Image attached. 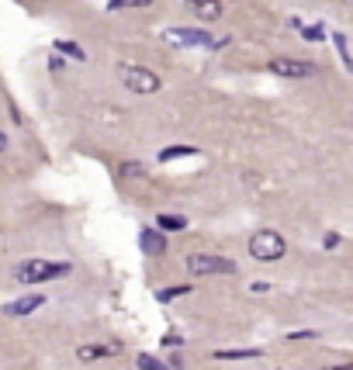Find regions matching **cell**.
Segmentation results:
<instances>
[{"label":"cell","mask_w":353,"mask_h":370,"mask_svg":"<svg viewBox=\"0 0 353 370\" xmlns=\"http://www.w3.org/2000/svg\"><path fill=\"white\" fill-rule=\"evenodd\" d=\"M332 42H336V53H340V59H343V66L353 73V55H350V45H347V35H332Z\"/></svg>","instance_id":"2e32d148"},{"label":"cell","mask_w":353,"mask_h":370,"mask_svg":"<svg viewBox=\"0 0 353 370\" xmlns=\"http://www.w3.org/2000/svg\"><path fill=\"white\" fill-rule=\"evenodd\" d=\"M42 305H45L42 294H25V298H18V301H7V305H4V315L21 318V315H31V312L42 308Z\"/></svg>","instance_id":"9c48e42d"},{"label":"cell","mask_w":353,"mask_h":370,"mask_svg":"<svg viewBox=\"0 0 353 370\" xmlns=\"http://www.w3.org/2000/svg\"><path fill=\"white\" fill-rule=\"evenodd\" d=\"M326 370H353V364H340V367H326Z\"/></svg>","instance_id":"d4e9b609"},{"label":"cell","mask_w":353,"mask_h":370,"mask_svg":"<svg viewBox=\"0 0 353 370\" xmlns=\"http://www.w3.org/2000/svg\"><path fill=\"white\" fill-rule=\"evenodd\" d=\"M239 266L229 256H215V253H190L188 256V273L190 277H218V273H236Z\"/></svg>","instance_id":"5b68a950"},{"label":"cell","mask_w":353,"mask_h":370,"mask_svg":"<svg viewBox=\"0 0 353 370\" xmlns=\"http://www.w3.org/2000/svg\"><path fill=\"white\" fill-rule=\"evenodd\" d=\"M55 53H63V55H70V59H77V62H83L87 59V53H83L77 42H66V38H59L55 42Z\"/></svg>","instance_id":"5bb4252c"},{"label":"cell","mask_w":353,"mask_h":370,"mask_svg":"<svg viewBox=\"0 0 353 370\" xmlns=\"http://www.w3.org/2000/svg\"><path fill=\"white\" fill-rule=\"evenodd\" d=\"M301 28V38H308V42H322L326 38V31H322V25H298Z\"/></svg>","instance_id":"ac0fdd59"},{"label":"cell","mask_w":353,"mask_h":370,"mask_svg":"<svg viewBox=\"0 0 353 370\" xmlns=\"http://www.w3.org/2000/svg\"><path fill=\"white\" fill-rule=\"evenodd\" d=\"M288 339H291V343H301V339H315V332H291Z\"/></svg>","instance_id":"7402d4cb"},{"label":"cell","mask_w":353,"mask_h":370,"mask_svg":"<svg viewBox=\"0 0 353 370\" xmlns=\"http://www.w3.org/2000/svg\"><path fill=\"white\" fill-rule=\"evenodd\" d=\"M163 38L173 42V45H190V49H222V45H229V35L215 38V35H208L201 28H166Z\"/></svg>","instance_id":"277c9868"},{"label":"cell","mask_w":353,"mask_h":370,"mask_svg":"<svg viewBox=\"0 0 353 370\" xmlns=\"http://www.w3.org/2000/svg\"><path fill=\"white\" fill-rule=\"evenodd\" d=\"M153 0H125V7H149Z\"/></svg>","instance_id":"603a6c76"},{"label":"cell","mask_w":353,"mask_h":370,"mask_svg":"<svg viewBox=\"0 0 353 370\" xmlns=\"http://www.w3.org/2000/svg\"><path fill=\"white\" fill-rule=\"evenodd\" d=\"M249 256L256 263H277V260L288 256V242H284L281 232H273V229H256L249 236Z\"/></svg>","instance_id":"7a4b0ae2"},{"label":"cell","mask_w":353,"mask_h":370,"mask_svg":"<svg viewBox=\"0 0 353 370\" xmlns=\"http://www.w3.org/2000/svg\"><path fill=\"white\" fill-rule=\"evenodd\" d=\"M139 249H142L146 256H163L166 236L160 232V229H142V232H139Z\"/></svg>","instance_id":"ba28073f"},{"label":"cell","mask_w":353,"mask_h":370,"mask_svg":"<svg viewBox=\"0 0 353 370\" xmlns=\"http://www.w3.org/2000/svg\"><path fill=\"white\" fill-rule=\"evenodd\" d=\"M163 346H170V349H180V346H184V339H180L177 332H166V336H163Z\"/></svg>","instance_id":"d6986e66"},{"label":"cell","mask_w":353,"mask_h":370,"mask_svg":"<svg viewBox=\"0 0 353 370\" xmlns=\"http://www.w3.org/2000/svg\"><path fill=\"white\" fill-rule=\"evenodd\" d=\"M118 353H121V343H90L77 349L80 360H104V357H118Z\"/></svg>","instance_id":"30bf717a"},{"label":"cell","mask_w":353,"mask_h":370,"mask_svg":"<svg viewBox=\"0 0 353 370\" xmlns=\"http://www.w3.org/2000/svg\"><path fill=\"white\" fill-rule=\"evenodd\" d=\"M70 273V263H53V260H28L14 270V281L18 284H45V281H55V277H66Z\"/></svg>","instance_id":"3957f363"},{"label":"cell","mask_w":353,"mask_h":370,"mask_svg":"<svg viewBox=\"0 0 353 370\" xmlns=\"http://www.w3.org/2000/svg\"><path fill=\"white\" fill-rule=\"evenodd\" d=\"M121 173H129V177H139V173H146V170H142V163H125V166H121Z\"/></svg>","instance_id":"ffe728a7"},{"label":"cell","mask_w":353,"mask_h":370,"mask_svg":"<svg viewBox=\"0 0 353 370\" xmlns=\"http://www.w3.org/2000/svg\"><path fill=\"white\" fill-rule=\"evenodd\" d=\"M118 80H121L125 90H132L139 97H153V94H160V87H163L160 73H153V70H146V66H136V62H118Z\"/></svg>","instance_id":"6da1fadb"},{"label":"cell","mask_w":353,"mask_h":370,"mask_svg":"<svg viewBox=\"0 0 353 370\" xmlns=\"http://www.w3.org/2000/svg\"><path fill=\"white\" fill-rule=\"evenodd\" d=\"M322 246H326V249H336V246H340V236H336V232H329V236L322 239Z\"/></svg>","instance_id":"44dd1931"},{"label":"cell","mask_w":353,"mask_h":370,"mask_svg":"<svg viewBox=\"0 0 353 370\" xmlns=\"http://www.w3.org/2000/svg\"><path fill=\"white\" fill-rule=\"evenodd\" d=\"M184 7H188L197 21H218L225 14V4L222 0H184Z\"/></svg>","instance_id":"52a82bcc"},{"label":"cell","mask_w":353,"mask_h":370,"mask_svg":"<svg viewBox=\"0 0 353 370\" xmlns=\"http://www.w3.org/2000/svg\"><path fill=\"white\" fill-rule=\"evenodd\" d=\"M156 229L160 232H184L188 229V218L184 214H160L156 218Z\"/></svg>","instance_id":"8fae6325"},{"label":"cell","mask_w":353,"mask_h":370,"mask_svg":"<svg viewBox=\"0 0 353 370\" xmlns=\"http://www.w3.org/2000/svg\"><path fill=\"white\" fill-rule=\"evenodd\" d=\"M194 291V284H180V288H166V291H156V301H173V298H180V294H190Z\"/></svg>","instance_id":"e0dca14e"},{"label":"cell","mask_w":353,"mask_h":370,"mask_svg":"<svg viewBox=\"0 0 353 370\" xmlns=\"http://www.w3.org/2000/svg\"><path fill=\"white\" fill-rule=\"evenodd\" d=\"M136 364H139V370H170V364H163V360L153 357V353H139Z\"/></svg>","instance_id":"9a60e30c"},{"label":"cell","mask_w":353,"mask_h":370,"mask_svg":"<svg viewBox=\"0 0 353 370\" xmlns=\"http://www.w3.org/2000/svg\"><path fill=\"white\" fill-rule=\"evenodd\" d=\"M267 70H271L273 77H284V80H308V77H315V62H308V59H271V62H267Z\"/></svg>","instance_id":"8992f818"},{"label":"cell","mask_w":353,"mask_h":370,"mask_svg":"<svg viewBox=\"0 0 353 370\" xmlns=\"http://www.w3.org/2000/svg\"><path fill=\"white\" fill-rule=\"evenodd\" d=\"M7 149V132H0V153Z\"/></svg>","instance_id":"cb8c5ba5"},{"label":"cell","mask_w":353,"mask_h":370,"mask_svg":"<svg viewBox=\"0 0 353 370\" xmlns=\"http://www.w3.org/2000/svg\"><path fill=\"white\" fill-rule=\"evenodd\" d=\"M260 349H215V360H256Z\"/></svg>","instance_id":"4fadbf2b"},{"label":"cell","mask_w":353,"mask_h":370,"mask_svg":"<svg viewBox=\"0 0 353 370\" xmlns=\"http://www.w3.org/2000/svg\"><path fill=\"white\" fill-rule=\"evenodd\" d=\"M347 4H353V0H347Z\"/></svg>","instance_id":"484cf974"},{"label":"cell","mask_w":353,"mask_h":370,"mask_svg":"<svg viewBox=\"0 0 353 370\" xmlns=\"http://www.w3.org/2000/svg\"><path fill=\"white\" fill-rule=\"evenodd\" d=\"M188 156H197V146H170L160 153V163H173V159H188Z\"/></svg>","instance_id":"7c38bea8"}]
</instances>
